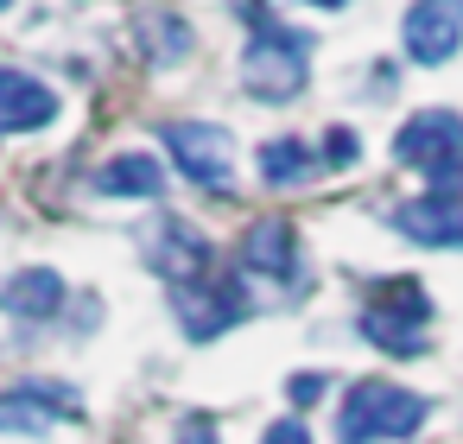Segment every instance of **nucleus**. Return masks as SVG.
<instances>
[{
	"mask_svg": "<svg viewBox=\"0 0 463 444\" xmlns=\"http://www.w3.org/2000/svg\"><path fill=\"white\" fill-rule=\"evenodd\" d=\"M241 20H248V52H241V83H248V96H254V102H292V96L311 83V52H317V39H311L305 26L273 20L267 0H248Z\"/></svg>",
	"mask_w": 463,
	"mask_h": 444,
	"instance_id": "f257e3e1",
	"label": "nucleus"
},
{
	"mask_svg": "<svg viewBox=\"0 0 463 444\" xmlns=\"http://www.w3.org/2000/svg\"><path fill=\"white\" fill-rule=\"evenodd\" d=\"M425 419H431V400L425 393L393 387V381H355L343 393L336 438L343 444H393V438H412Z\"/></svg>",
	"mask_w": 463,
	"mask_h": 444,
	"instance_id": "f03ea898",
	"label": "nucleus"
},
{
	"mask_svg": "<svg viewBox=\"0 0 463 444\" xmlns=\"http://www.w3.org/2000/svg\"><path fill=\"white\" fill-rule=\"evenodd\" d=\"M393 165L425 172V184L463 178V115H450V109H419V115H406L400 134H393Z\"/></svg>",
	"mask_w": 463,
	"mask_h": 444,
	"instance_id": "7ed1b4c3",
	"label": "nucleus"
},
{
	"mask_svg": "<svg viewBox=\"0 0 463 444\" xmlns=\"http://www.w3.org/2000/svg\"><path fill=\"white\" fill-rule=\"evenodd\" d=\"M425 324H431V298L419 279H393L362 305V336L387 355H425Z\"/></svg>",
	"mask_w": 463,
	"mask_h": 444,
	"instance_id": "20e7f679",
	"label": "nucleus"
},
{
	"mask_svg": "<svg viewBox=\"0 0 463 444\" xmlns=\"http://www.w3.org/2000/svg\"><path fill=\"white\" fill-rule=\"evenodd\" d=\"M159 140H165L172 165L197 191H229L235 184V140H229V128H216V121H172Z\"/></svg>",
	"mask_w": 463,
	"mask_h": 444,
	"instance_id": "39448f33",
	"label": "nucleus"
},
{
	"mask_svg": "<svg viewBox=\"0 0 463 444\" xmlns=\"http://www.w3.org/2000/svg\"><path fill=\"white\" fill-rule=\"evenodd\" d=\"M387 222H393L406 241H419V248H463V178L425 184L419 197L393 203Z\"/></svg>",
	"mask_w": 463,
	"mask_h": 444,
	"instance_id": "423d86ee",
	"label": "nucleus"
},
{
	"mask_svg": "<svg viewBox=\"0 0 463 444\" xmlns=\"http://www.w3.org/2000/svg\"><path fill=\"white\" fill-rule=\"evenodd\" d=\"M83 419V400L77 387L64 381H20L0 393V431H26V438H45L58 425H77Z\"/></svg>",
	"mask_w": 463,
	"mask_h": 444,
	"instance_id": "0eeeda50",
	"label": "nucleus"
},
{
	"mask_svg": "<svg viewBox=\"0 0 463 444\" xmlns=\"http://www.w3.org/2000/svg\"><path fill=\"white\" fill-rule=\"evenodd\" d=\"M172 311L191 343H216L222 330L248 317V292L235 279H191V286H172Z\"/></svg>",
	"mask_w": 463,
	"mask_h": 444,
	"instance_id": "6e6552de",
	"label": "nucleus"
},
{
	"mask_svg": "<svg viewBox=\"0 0 463 444\" xmlns=\"http://www.w3.org/2000/svg\"><path fill=\"white\" fill-rule=\"evenodd\" d=\"M400 45L425 71L450 64L463 52V0H412L406 20H400Z\"/></svg>",
	"mask_w": 463,
	"mask_h": 444,
	"instance_id": "1a4fd4ad",
	"label": "nucleus"
},
{
	"mask_svg": "<svg viewBox=\"0 0 463 444\" xmlns=\"http://www.w3.org/2000/svg\"><path fill=\"white\" fill-rule=\"evenodd\" d=\"M146 267H153L159 279H172V286H191V279H203V267H210V241H203L184 216H159V229L146 235Z\"/></svg>",
	"mask_w": 463,
	"mask_h": 444,
	"instance_id": "9d476101",
	"label": "nucleus"
},
{
	"mask_svg": "<svg viewBox=\"0 0 463 444\" xmlns=\"http://www.w3.org/2000/svg\"><path fill=\"white\" fill-rule=\"evenodd\" d=\"M58 121V90L20 64H0V134H33Z\"/></svg>",
	"mask_w": 463,
	"mask_h": 444,
	"instance_id": "9b49d317",
	"label": "nucleus"
},
{
	"mask_svg": "<svg viewBox=\"0 0 463 444\" xmlns=\"http://www.w3.org/2000/svg\"><path fill=\"white\" fill-rule=\"evenodd\" d=\"M241 267L248 273H260V279H298V229L292 222H279V216H267V222H254L248 235H241Z\"/></svg>",
	"mask_w": 463,
	"mask_h": 444,
	"instance_id": "f8f14e48",
	"label": "nucleus"
},
{
	"mask_svg": "<svg viewBox=\"0 0 463 444\" xmlns=\"http://www.w3.org/2000/svg\"><path fill=\"white\" fill-rule=\"evenodd\" d=\"M0 311H14L26 324H45L64 311V279L52 267H20L14 279H0Z\"/></svg>",
	"mask_w": 463,
	"mask_h": 444,
	"instance_id": "ddd939ff",
	"label": "nucleus"
},
{
	"mask_svg": "<svg viewBox=\"0 0 463 444\" xmlns=\"http://www.w3.org/2000/svg\"><path fill=\"white\" fill-rule=\"evenodd\" d=\"M96 191H102V197H146V203H153V197L165 191V165H159L153 153H140V146H134V153H115V159L96 172Z\"/></svg>",
	"mask_w": 463,
	"mask_h": 444,
	"instance_id": "4468645a",
	"label": "nucleus"
},
{
	"mask_svg": "<svg viewBox=\"0 0 463 444\" xmlns=\"http://www.w3.org/2000/svg\"><path fill=\"white\" fill-rule=\"evenodd\" d=\"M254 165H260V178L273 184V191H292V184H305V178H317V153L298 140V134H279V140H267L260 153H254Z\"/></svg>",
	"mask_w": 463,
	"mask_h": 444,
	"instance_id": "2eb2a0df",
	"label": "nucleus"
},
{
	"mask_svg": "<svg viewBox=\"0 0 463 444\" xmlns=\"http://www.w3.org/2000/svg\"><path fill=\"white\" fill-rule=\"evenodd\" d=\"M191 26L178 20V14H146L140 20V52H146V64H178V58H191Z\"/></svg>",
	"mask_w": 463,
	"mask_h": 444,
	"instance_id": "dca6fc26",
	"label": "nucleus"
},
{
	"mask_svg": "<svg viewBox=\"0 0 463 444\" xmlns=\"http://www.w3.org/2000/svg\"><path fill=\"white\" fill-rule=\"evenodd\" d=\"M355 159H362L355 128H330V134H324V165H355Z\"/></svg>",
	"mask_w": 463,
	"mask_h": 444,
	"instance_id": "f3484780",
	"label": "nucleus"
},
{
	"mask_svg": "<svg viewBox=\"0 0 463 444\" xmlns=\"http://www.w3.org/2000/svg\"><path fill=\"white\" fill-rule=\"evenodd\" d=\"M324 387H330L324 374H292V381H286V393H292V406H311V400H317Z\"/></svg>",
	"mask_w": 463,
	"mask_h": 444,
	"instance_id": "a211bd4d",
	"label": "nucleus"
},
{
	"mask_svg": "<svg viewBox=\"0 0 463 444\" xmlns=\"http://www.w3.org/2000/svg\"><path fill=\"white\" fill-rule=\"evenodd\" d=\"M178 444H222V438H216L210 419H191V412H184V419H178Z\"/></svg>",
	"mask_w": 463,
	"mask_h": 444,
	"instance_id": "6ab92c4d",
	"label": "nucleus"
},
{
	"mask_svg": "<svg viewBox=\"0 0 463 444\" xmlns=\"http://www.w3.org/2000/svg\"><path fill=\"white\" fill-rule=\"evenodd\" d=\"M260 444H311V431L298 425V419H279V425H267V438Z\"/></svg>",
	"mask_w": 463,
	"mask_h": 444,
	"instance_id": "aec40b11",
	"label": "nucleus"
},
{
	"mask_svg": "<svg viewBox=\"0 0 463 444\" xmlns=\"http://www.w3.org/2000/svg\"><path fill=\"white\" fill-rule=\"evenodd\" d=\"M305 7H349V0H305Z\"/></svg>",
	"mask_w": 463,
	"mask_h": 444,
	"instance_id": "412c9836",
	"label": "nucleus"
},
{
	"mask_svg": "<svg viewBox=\"0 0 463 444\" xmlns=\"http://www.w3.org/2000/svg\"><path fill=\"white\" fill-rule=\"evenodd\" d=\"M0 7H14V0H0Z\"/></svg>",
	"mask_w": 463,
	"mask_h": 444,
	"instance_id": "4be33fe9",
	"label": "nucleus"
}]
</instances>
